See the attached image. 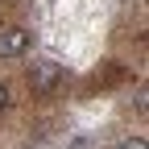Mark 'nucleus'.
Returning a JSON list of instances; mask_svg holds the SVG:
<instances>
[{
  "label": "nucleus",
  "mask_w": 149,
  "mask_h": 149,
  "mask_svg": "<svg viewBox=\"0 0 149 149\" xmlns=\"http://www.w3.org/2000/svg\"><path fill=\"white\" fill-rule=\"evenodd\" d=\"M58 83H62V62H54V58H33V66H29V87L37 91V95H50Z\"/></svg>",
  "instance_id": "nucleus-1"
},
{
  "label": "nucleus",
  "mask_w": 149,
  "mask_h": 149,
  "mask_svg": "<svg viewBox=\"0 0 149 149\" xmlns=\"http://www.w3.org/2000/svg\"><path fill=\"white\" fill-rule=\"evenodd\" d=\"M29 50H33V29H25V25L0 29V58H21Z\"/></svg>",
  "instance_id": "nucleus-2"
},
{
  "label": "nucleus",
  "mask_w": 149,
  "mask_h": 149,
  "mask_svg": "<svg viewBox=\"0 0 149 149\" xmlns=\"http://www.w3.org/2000/svg\"><path fill=\"white\" fill-rule=\"evenodd\" d=\"M116 149H145V137H124Z\"/></svg>",
  "instance_id": "nucleus-3"
},
{
  "label": "nucleus",
  "mask_w": 149,
  "mask_h": 149,
  "mask_svg": "<svg viewBox=\"0 0 149 149\" xmlns=\"http://www.w3.org/2000/svg\"><path fill=\"white\" fill-rule=\"evenodd\" d=\"M8 104H13V95H8V87H4V83H0V112H4Z\"/></svg>",
  "instance_id": "nucleus-4"
}]
</instances>
